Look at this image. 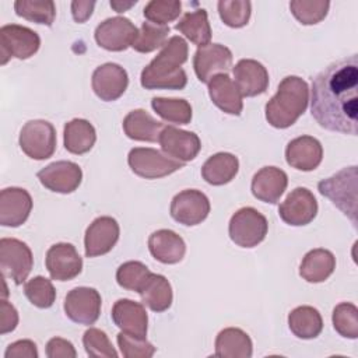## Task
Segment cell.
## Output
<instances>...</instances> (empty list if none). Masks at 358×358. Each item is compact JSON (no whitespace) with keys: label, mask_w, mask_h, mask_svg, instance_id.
Instances as JSON below:
<instances>
[{"label":"cell","mask_w":358,"mask_h":358,"mask_svg":"<svg viewBox=\"0 0 358 358\" xmlns=\"http://www.w3.org/2000/svg\"><path fill=\"white\" fill-rule=\"evenodd\" d=\"M310 113L326 130L358 133V56L333 62L312 83Z\"/></svg>","instance_id":"1"},{"label":"cell","mask_w":358,"mask_h":358,"mask_svg":"<svg viewBox=\"0 0 358 358\" xmlns=\"http://www.w3.org/2000/svg\"><path fill=\"white\" fill-rule=\"evenodd\" d=\"M189 46L182 36H171L161 52L143 69L140 83L145 90H183L187 84L182 64L187 60Z\"/></svg>","instance_id":"2"},{"label":"cell","mask_w":358,"mask_h":358,"mask_svg":"<svg viewBox=\"0 0 358 358\" xmlns=\"http://www.w3.org/2000/svg\"><path fill=\"white\" fill-rule=\"evenodd\" d=\"M309 87L298 76L285 77L275 95L266 103V119L275 129L292 126L308 108Z\"/></svg>","instance_id":"3"},{"label":"cell","mask_w":358,"mask_h":358,"mask_svg":"<svg viewBox=\"0 0 358 358\" xmlns=\"http://www.w3.org/2000/svg\"><path fill=\"white\" fill-rule=\"evenodd\" d=\"M357 166L352 165L317 183L319 193L341 210L354 227H357Z\"/></svg>","instance_id":"4"},{"label":"cell","mask_w":358,"mask_h":358,"mask_svg":"<svg viewBox=\"0 0 358 358\" xmlns=\"http://www.w3.org/2000/svg\"><path fill=\"white\" fill-rule=\"evenodd\" d=\"M268 231L267 218L253 207L239 208L229 220L231 241L241 248H255L264 241Z\"/></svg>","instance_id":"5"},{"label":"cell","mask_w":358,"mask_h":358,"mask_svg":"<svg viewBox=\"0 0 358 358\" xmlns=\"http://www.w3.org/2000/svg\"><path fill=\"white\" fill-rule=\"evenodd\" d=\"M127 164L137 176L144 179L164 178L185 166V162L148 147L131 148L127 155Z\"/></svg>","instance_id":"6"},{"label":"cell","mask_w":358,"mask_h":358,"mask_svg":"<svg viewBox=\"0 0 358 358\" xmlns=\"http://www.w3.org/2000/svg\"><path fill=\"white\" fill-rule=\"evenodd\" d=\"M18 143L27 157L36 161L48 159L56 150V130L48 120H29L22 126Z\"/></svg>","instance_id":"7"},{"label":"cell","mask_w":358,"mask_h":358,"mask_svg":"<svg viewBox=\"0 0 358 358\" xmlns=\"http://www.w3.org/2000/svg\"><path fill=\"white\" fill-rule=\"evenodd\" d=\"M41 46L39 35L28 27L8 24L0 28V53L1 64H6L11 57L25 60L34 56Z\"/></svg>","instance_id":"8"},{"label":"cell","mask_w":358,"mask_h":358,"mask_svg":"<svg viewBox=\"0 0 358 358\" xmlns=\"http://www.w3.org/2000/svg\"><path fill=\"white\" fill-rule=\"evenodd\" d=\"M34 267L29 246L15 238L0 239V268L3 277L11 278L17 285L22 284Z\"/></svg>","instance_id":"9"},{"label":"cell","mask_w":358,"mask_h":358,"mask_svg":"<svg viewBox=\"0 0 358 358\" xmlns=\"http://www.w3.org/2000/svg\"><path fill=\"white\" fill-rule=\"evenodd\" d=\"M102 299L99 292L91 287H77L67 292L64 298L66 316L78 324H94L101 315Z\"/></svg>","instance_id":"10"},{"label":"cell","mask_w":358,"mask_h":358,"mask_svg":"<svg viewBox=\"0 0 358 358\" xmlns=\"http://www.w3.org/2000/svg\"><path fill=\"white\" fill-rule=\"evenodd\" d=\"M138 29L126 17H110L95 28L96 43L110 52H122L133 45Z\"/></svg>","instance_id":"11"},{"label":"cell","mask_w":358,"mask_h":358,"mask_svg":"<svg viewBox=\"0 0 358 358\" xmlns=\"http://www.w3.org/2000/svg\"><path fill=\"white\" fill-rule=\"evenodd\" d=\"M210 213L208 197L197 189L179 192L171 201V217L186 227L203 222Z\"/></svg>","instance_id":"12"},{"label":"cell","mask_w":358,"mask_h":358,"mask_svg":"<svg viewBox=\"0 0 358 358\" xmlns=\"http://www.w3.org/2000/svg\"><path fill=\"white\" fill-rule=\"evenodd\" d=\"M232 66V52L221 43H208L197 48L193 67L197 78L208 84L217 74H227Z\"/></svg>","instance_id":"13"},{"label":"cell","mask_w":358,"mask_h":358,"mask_svg":"<svg viewBox=\"0 0 358 358\" xmlns=\"http://www.w3.org/2000/svg\"><path fill=\"white\" fill-rule=\"evenodd\" d=\"M317 214V201L306 187L294 189L278 207L280 218L292 227L308 225Z\"/></svg>","instance_id":"14"},{"label":"cell","mask_w":358,"mask_h":358,"mask_svg":"<svg viewBox=\"0 0 358 358\" xmlns=\"http://www.w3.org/2000/svg\"><path fill=\"white\" fill-rule=\"evenodd\" d=\"M36 176L48 190L69 194L80 186L83 180V171L76 162L56 161L42 168Z\"/></svg>","instance_id":"15"},{"label":"cell","mask_w":358,"mask_h":358,"mask_svg":"<svg viewBox=\"0 0 358 358\" xmlns=\"http://www.w3.org/2000/svg\"><path fill=\"white\" fill-rule=\"evenodd\" d=\"M158 143L165 155L180 162L194 159L201 150V141L196 133L169 124L161 130Z\"/></svg>","instance_id":"16"},{"label":"cell","mask_w":358,"mask_h":358,"mask_svg":"<svg viewBox=\"0 0 358 358\" xmlns=\"http://www.w3.org/2000/svg\"><path fill=\"white\" fill-rule=\"evenodd\" d=\"M46 268L52 280L69 281L83 270V259L71 243L60 242L52 245L46 252Z\"/></svg>","instance_id":"17"},{"label":"cell","mask_w":358,"mask_h":358,"mask_svg":"<svg viewBox=\"0 0 358 358\" xmlns=\"http://www.w3.org/2000/svg\"><path fill=\"white\" fill-rule=\"evenodd\" d=\"M119 224L109 215L95 218L85 231L84 248L87 257L106 255L113 249L119 239Z\"/></svg>","instance_id":"18"},{"label":"cell","mask_w":358,"mask_h":358,"mask_svg":"<svg viewBox=\"0 0 358 358\" xmlns=\"http://www.w3.org/2000/svg\"><path fill=\"white\" fill-rule=\"evenodd\" d=\"M91 83L95 95L105 102H110L124 94L129 85V76L122 66L105 63L94 70Z\"/></svg>","instance_id":"19"},{"label":"cell","mask_w":358,"mask_h":358,"mask_svg":"<svg viewBox=\"0 0 358 358\" xmlns=\"http://www.w3.org/2000/svg\"><path fill=\"white\" fill-rule=\"evenodd\" d=\"M32 210L31 194L21 187H6L0 192V224L3 227L22 225Z\"/></svg>","instance_id":"20"},{"label":"cell","mask_w":358,"mask_h":358,"mask_svg":"<svg viewBox=\"0 0 358 358\" xmlns=\"http://www.w3.org/2000/svg\"><path fill=\"white\" fill-rule=\"evenodd\" d=\"M234 83L242 96H256L268 87V71L257 60L241 59L232 69Z\"/></svg>","instance_id":"21"},{"label":"cell","mask_w":358,"mask_h":358,"mask_svg":"<svg viewBox=\"0 0 358 358\" xmlns=\"http://www.w3.org/2000/svg\"><path fill=\"white\" fill-rule=\"evenodd\" d=\"M287 164L298 171L309 172L316 169L323 159V147L312 136H299L291 140L285 148Z\"/></svg>","instance_id":"22"},{"label":"cell","mask_w":358,"mask_h":358,"mask_svg":"<svg viewBox=\"0 0 358 358\" xmlns=\"http://www.w3.org/2000/svg\"><path fill=\"white\" fill-rule=\"evenodd\" d=\"M113 323L127 334L145 337L148 330V316L143 303L131 299H119L112 308Z\"/></svg>","instance_id":"23"},{"label":"cell","mask_w":358,"mask_h":358,"mask_svg":"<svg viewBox=\"0 0 358 358\" xmlns=\"http://www.w3.org/2000/svg\"><path fill=\"white\" fill-rule=\"evenodd\" d=\"M288 185L287 173L277 166H264L252 179L253 196L264 203L275 204L284 194Z\"/></svg>","instance_id":"24"},{"label":"cell","mask_w":358,"mask_h":358,"mask_svg":"<svg viewBox=\"0 0 358 358\" xmlns=\"http://www.w3.org/2000/svg\"><path fill=\"white\" fill-rule=\"evenodd\" d=\"M148 249L152 257L164 264L179 263L186 253V243L171 229H158L148 238Z\"/></svg>","instance_id":"25"},{"label":"cell","mask_w":358,"mask_h":358,"mask_svg":"<svg viewBox=\"0 0 358 358\" xmlns=\"http://www.w3.org/2000/svg\"><path fill=\"white\" fill-rule=\"evenodd\" d=\"M208 95L213 103L228 115L239 116L243 109L242 95L228 74H217L208 83Z\"/></svg>","instance_id":"26"},{"label":"cell","mask_w":358,"mask_h":358,"mask_svg":"<svg viewBox=\"0 0 358 358\" xmlns=\"http://www.w3.org/2000/svg\"><path fill=\"white\" fill-rule=\"evenodd\" d=\"M164 126V123L155 120L144 109H134L129 112L123 119L124 134L136 141H158Z\"/></svg>","instance_id":"27"},{"label":"cell","mask_w":358,"mask_h":358,"mask_svg":"<svg viewBox=\"0 0 358 358\" xmlns=\"http://www.w3.org/2000/svg\"><path fill=\"white\" fill-rule=\"evenodd\" d=\"M336 268V257L327 249H312L309 250L299 266V275L308 282H323L326 281Z\"/></svg>","instance_id":"28"},{"label":"cell","mask_w":358,"mask_h":358,"mask_svg":"<svg viewBox=\"0 0 358 358\" xmlns=\"http://www.w3.org/2000/svg\"><path fill=\"white\" fill-rule=\"evenodd\" d=\"M253 344L248 333L238 327L221 330L215 338V357L220 358H250Z\"/></svg>","instance_id":"29"},{"label":"cell","mask_w":358,"mask_h":358,"mask_svg":"<svg viewBox=\"0 0 358 358\" xmlns=\"http://www.w3.org/2000/svg\"><path fill=\"white\" fill-rule=\"evenodd\" d=\"M239 171V161L231 152H217L211 155L201 166L203 179L213 185L221 186L229 183Z\"/></svg>","instance_id":"30"},{"label":"cell","mask_w":358,"mask_h":358,"mask_svg":"<svg viewBox=\"0 0 358 358\" xmlns=\"http://www.w3.org/2000/svg\"><path fill=\"white\" fill-rule=\"evenodd\" d=\"M63 141L69 152L76 155L85 154L96 141L95 127L85 119H73L64 124Z\"/></svg>","instance_id":"31"},{"label":"cell","mask_w":358,"mask_h":358,"mask_svg":"<svg viewBox=\"0 0 358 358\" xmlns=\"http://www.w3.org/2000/svg\"><path fill=\"white\" fill-rule=\"evenodd\" d=\"M288 326L294 336L302 340L316 338L323 330V319L313 306H298L288 315Z\"/></svg>","instance_id":"32"},{"label":"cell","mask_w":358,"mask_h":358,"mask_svg":"<svg viewBox=\"0 0 358 358\" xmlns=\"http://www.w3.org/2000/svg\"><path fill=\"white\" fill-rule=\"evenodd\" d=\"M138 294L143 303L154 312H165L171 308L173 299L172 287L166 277L154 273Z\"/></svg>","instance_id":"33"},{"label":"cell","mask_w":358,"mask_h":358,"mask_svg":"<svg viewBox=\"0 0 358 358\" xmlns=\"http://www.w3.org/2000/svg\"><path fill=\"white\" fill-rule=\"evenodd\" d=\"M175 28L199 48L210 43L211 27L208 22L207 11L204 8L186 13L175 25Z\"/></svg>","instance_id":"34"},{"label":"cell","mask_w":358,"mask_h":358,"mask_svg":"<svg viewBox=\"0 0 358 358\" xmlns=\"http://www.w3.org/2000/svg\"><path fill=\"white\" fill-rule=\"evenodd\" d=\"M151 106L155 113L168 123L189 124L192 120V106L186 99L155 96L151 99Z\"/></svg>","instance_id":"35"},{"label":"cell","mask_w":358,"mask_h":358,"mask_svg":"<svg viewBox=\"0 0 358 358\" xmlns=\"http://www.w3.org/2000/svg\"><path fill=\"white\" fill-rule=\"evenodd\" d=\"M14 10L18 17L50 27L56 17V6L52 0H17Z\"/></svg>","instance_id":"36"},{"label":"cell","mask_w":358,"mask_h":358,"mask_svg":"<svg viewBox=\"0 0 358 358\" xmlns=\"http://www.w3.org/2000/svg\"><path fill=\"white\" fill-rule=\"evenodd\" d=\"M169 34L168 25H157L150 21H144L138 29L137 38L134 39L131 48L140 53H150L162 48L166 42Z\"/></svg>","instance_id":"37"},{"label":"cell","mask_w":358,"mask_h":358,"mask_svg":"<svg viewBox=\"0 0 358 358\" xmlns=\"http://www.w3.org/2000/svg\"><path fill=\"white\" fill-rule=\"evenodd\" d=\"M151 274L152 273L145 264H143L141 262L130 260L119 266L116 271V281L124 289L140 292Z\"/></svg>","instance_id":"38"},{"label":"cell","mask_w":358,"mask_h":358,"mask_svg":"<svg viewBox=\"0 0 358 358\" xmlns=\"http://www.w3.org/2000/svg\"><path fill=\"white\" fill-rule=\"evenodd\" d=\"M330 1L326 0H292L289 10L292 15L303 25H313L326 18Z\"/></svg>","instance_id":"39"},{"label":"cell","mask_w":358,"mask_h":358,"mask_svg":"<svg viewBox=\"0 0 358 358\" xmlns=\"http://www.w3.org/2000/svg\"><path fill=\"white\" fill-rule=\"evenodd\" d=\"M333 327L345 337L355 340L358 337V308L351 302H341L333 309Z\"/></svg>","instance_id":"40"},{"label":"cell","mask_w":358,"mask_h":358,"mask_svg":"<svg viewBox=\"0 0 358 358\" xmlns=\"http://www.w3.org/2000/svg\"><path fill=\"white\" fill-rule=\"evenodd\" d=\"M24 294L32 305L41 309L50 308L56 299V289L52 281L42 275H36L27 281L24 285Z\"/></svg>","instance_id":"41"},{"label":"cell","mask_w":358,"mask_h":358,"mask_svg":"<svg viewBox=\"0 0 358 358\" xmlns=\"http://www.w3.org/2000/svg\"><path fill=\"white\" fill-rule=\"evenodd\" d=\"M252 3L248 0H220L218 14L222 22L231 28H242L249 22Z\"/></svg>","instance_id":"42"},{"label":"cell","mask_w":358,"mask_h":358,"mask_svg":"<svg viewBox=\"0 0 358 358\" xmlns=\"http://www.w3.org/2000/svg\"><path fill=\"white\" fill-rule=\"evenodd\" d=\"M182 10L179 0H151L145 4L143 14L147 21L157 25H166L175 21Z\"/></svg>","instance_id":"43"},{"label":"cell","mask_w":358,"mask_h":358,"mask_svg":"<svg viewBox=\"0 0 358 358\" xmlns=\"http://www.w3.org/2000/svg\"><path fill=\"white\" fill-rule=\"evenodd\" d=\"M83 344L85 348V352L90 357L95 358H116L117 352L113 348L109 337L106 336L105 331L96 329V327H90L84 336H83Z\"/></svg>","instance_id":"44"},{"label":"cell","mask_w":358,"mask_h":358,"mask_svg":"<svg viewBox=\"0 0 358 358\" xmlns=\"http://www.w3.org/2000/svg\"><path fill=\"white\" fill-rule=\"evenodd\" d=\"M116 340L124 358H151L155 354V347L147 341L145 337H137L120 331Z\"/></svg>","instance_id":"45"},{"label":"cell","mask_w":358,"mask_h":358,"mask_svg":"<svg viewBox=\"0 0 358 358\" xmlns=\"http://www.w3.org/2000/svg\"><path fill=\"white\" fill-rule=\"evenodd\" d=\"M46 355L49 358H76L77 352L70 341L60 337H53L46 344Z\"/></svg>","instance_id":"46"},{"label":"cell","mask_w":358,"mask_h":358,"mask_svg":"<svg viewBox=\"0 0 358 358\" xmlns=\"http://www.w3.org/2000/svg\"><path fill=\"white\" fill-rule=\"evenodd\" d=\"M38 348L32 340H18L11 343L6 352V358H38Z\"/></svg>","instance_id":"47"},{"label":"cell","mask_w":358,"mask_h":358,"mask_svg":"<svg viewBox=\"0 0 358 358\" xmlns=\"http://www.w3.org/2000/svg\"><path fill=\"white\" fill-rule=\"evenodd\" d=\"M1 316H0V333L6 334L13 331L17 324H18V312L17 309L6 299L1 301V308H0Z\"/></svg>","instance_id":"48"},{"label":"cell","mask_w":358,"mask_h":358,"mask_svg":"<svg viewBox=\"0 0 358 358\" xmlns=\"http://www.w3.org/2000/svg\"><path fill=\"white\" fill-rule=\"evenodd\" d=\"M94 7H95V1H90V0L71 1V14L74 21L78 24L85 22L92 15Z\"/></svg>","instance_id":"49"},{"label":"cell","mask_w":358,"mask_h":358,"mask_svg":"<svg viewBox=\"0 0 358 358\" xmlns=\"http://www.w3.org/2000/svg\"><path fill=\"white\" fill-rule=\"evenodd\" d=\"M137 4V0H131V1H122V0H110V7L116 11V13H123L129 8H131L133 6Z\"/></svg>","instance_id":"50"}]
</instances>
